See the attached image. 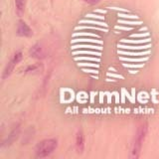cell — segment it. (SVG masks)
I'll return each mask as SVG.
<instances>
[{
    "label": "cell",
    "mask_w": 159,
    "mask_h": 159,
    "mask_svg": "<svg viewBox=\"0 0 159 159\" xmlns=\"http://www.w3.org/2000/svg\"><path fill=\"white\" fill-rule=\"evenodd\" d=\"M147 133V124L144 123L142 125H140L137 129V132L135 134V137H134L132 144H131V149H130V158H138L139 154L141 151V147H142V143L144 141V138L146 136Z\"/></svg>",
    "instance_id": "cell-1"
},
{
    "label": "cell",
    "mask_w": 159,
    "mask_h": 159,
    "mask_svg": "<svg viewBox=\"0 0 159 159\" xmlns=\"http://www.w3.org/2000/svg\"><path fill=\"white\" fill-rule=\"evenodd\" d=\"M57 145H58L57 140H55V139H45V140L37 144L36 149H35L36 156L39 158H44L49 156L57 148Z\"/></svg>",
    "instance_id": "cell-2"
},
{
    "label": "cell",
    "mask_w": 159,
    "mask_h": 159,
    "mask_svg": "<svg viewBox=\"0 0 159 159\" xmlns=\"http://www.w3.org/2000/svg\"><path fill=\"white\" fill-rule=\"evenodd\" d=\"M21 59H22V53H21V52H17V53H15V54H14V56L12 57L11 61H10V62L8 63V65H7L6 68H5V70H4L3 79L7 78V77L9 76V75L12 73L14 67L16 66V65L20 62V60H21Z\"/></svg>",
    "instance_id": "cell-3"
},
{
    "label": "cell",
    "mask_w": 159,
    "mask_h": 159,
    "mask_svg": "<svg viewBox=\"0 0 159 159\" xmlns=\"http://www.w3.org/2000/svg\"><path fill=\"white\" fill-rule=\"evenodd\" d=\"M17 31H18V34L21 35V36H31V35H32L31 29L28 27V25L26 23L22 22V21L19 22Z\"/></svg>",
    "instance_id": "cell-4"
},
{
    "label": "cell",
    "mask_w": 159,
    "mask_h": 159,
    "mask_svg": "<svg viewBox=\"0 0 159 159\" xmlns=\"http://www.w3.org/2000/svg\"><path fill=\"white\" fill-rule=\"evenodd\" d=\"M84 134L82 131L78 132L77 137H76V148L78 153H82L84 150Z\"/></svg>",
    "instance_id": "cell-5"
},
{
    "label": "cell",
    "mask_w": 159,
    "mask_h": 159,
    "mask_svg": "<svg viewBox=\"0 0 159 159\" xmlns=\"http://www.w3.org/2000/svg\"><path fill=\"white\" fill-rule=\"evenodd\" d=\"M30 55H31L32 57L34 58H43L44 57V51L43 49L39 46V45H36V46H34L31 50H30Z\"/></svg>",
    "instance_id": "cell-6"
},
{
    "label": "cell",
    "mask_w": 159,
    "mask_h": 159,
    "mask_svg": "<svg viewBox=\"0 0 159 159\" xmlns=\"http://www.w3.org/2000/svg\"><path fill=\"white\" fill-rule=\"evenodd\" d=\"M15 4H16V8L17 11L19 13H21L24 11V7H25V0H15Z\"/></svg>",
    "instance_id": "cell-7"
},
{
    "label": "cell",
    "mask_w": 159,
    "mask_h": 159,
    "mask_svg": "<svg viewBox=\"0 0 159 159\" xmlns=\"http://www.w3.org/2000/svg\"><path fill=\"white\" fill-rule=\"evenodd\" d=\"M84 1L89 4H96L99 1V0H84Z\"/></svg>",
    "instance_id": "cell-8"
}]
</instances>
